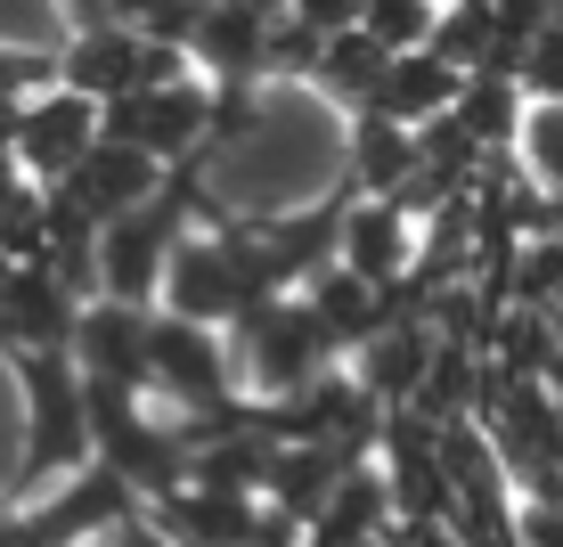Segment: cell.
Returning <instances> with one entry per match:
<instances>
[{"mask_svg": "<svg viewBox=\"0 0 563 547\" xmlns=\"http://www.w3.org/2000/svg\"><path fill=\"white\" fill-rule=\"evenodd\" d=\"M433 25H441V0H367L360 9V33L393 57H417L433 50Z\"/></svg>", "mask_w": 563, "mask_h": 547, "instance_id": "12", "label": "cell"}, {"mask_svg": "<svg viewBox=\"0 0 563 547\" xmlns=\"http://www.w3.org/2000/svg\"><path fill=\"white\" fill-rule=\"evenodd\" d=\"M212 123H221V90H212L197 66L164 74V83H140L131 99L107 107V140L155 155L164 172H180V164H197V155H212Z\"/></svg>", "mask_w": 563, "mask_h": 547, "instance_id": "3", "label": "cell"}, {"mask_svg": "<svg viewBox=\"0 0 563 547\" xmlns=\"http://www.w3.org/2000/svg\"><path fill=\"white\" fill-rule=\"evenodd\" d=\"M164 180H172V172L155 164V155L123 147V140H99V147L82 155V172H74L66 188H49V197H57V205H74L90 229H114L123 212H140V205H147Z\"/></svg>", "mask_w": 563, "mask_h": 547, "instance_id": "7", "label": "cell"}, {"mask_svg": "<svg viewBox=\"0 0 563 547\" xmlns=\"http://www.w3.org/2000/svg\"><path fill=\"white\" fill-rule=\"evenodd\" d=\"M515 83H522L531 107H563V25H548L531 50L515 57Z\"/></svg>", "mask_w": 563, "mask_h": 547, "instance_id": "13", "label": "cell"}, {"mask_svg": "<svg viewBox=\"0 0 563 547\" xmlns=\"http://www.w3.org/2000/svg\"><path fill=\"white\" fill-rule=\"evenodd\" d=\"M147 343H155V310L140 303H82V327H74V368L90 384H123V393H147Z\"/></svg>", "mask_w": 563, "mask_h": 547, "instance_id": "8", "label": "cell"}, {"mask_svg": "<svg viewBox=\"0 0 563 547\" xmlns=\"http://www.w3.org/2000/svg\"><path fill=\"white\" fill-rule=\"evenodd\" d=\"M140 506H147V499L131 491L114 466L90 458L82 474H66L42 506H33V515H16V523H25V547H99L114 523H131Z\"/></svg>", "mask_w": 563, "mask_h": 547, "instance_id": "5", "label": "cell"}, {"mask_svg": "<svg viewBox=\"0 0 563 547\" xmlns=\"http://www.w3.org/2000/svg\"><path fill=\"white\" fill-rule=\"evenodd\" d=\"M515 172L539 188L548 205H563V107H531L515 131Z\"/></svg>", "mask_w": 563, "mask_h": 547, "instance_id": "11", "label": "cell"}, {"mask_svg": "<svg viewBox=\"0 0 563 547\" xmlns=\"http://www.w3.org/2000/svg\"><path fill=\"white\" fill-rule=\"evenodd\" d=\"M384 74H393V50H376L367 33L352 25V33H327L319 42V66H310V90H319L327 107L352 123V114H367L376 107V90H384Z\"/></svg>", "mask_w": 563, "mask_h": 547, "instance_id": "10", "label": "cell"}, {"mask_svg": "<svg viewBox=\"0 0 563 547\" xmlns=\"http://www.w3.org/2000/svg\"><path fill=\"white\" fill-rule=\"evenodd\" d=\"M417 253H424V221L393 197H343V221H335V262L360 270L367 286L400 295L417 278Z\"/></svg>", "mask_w": 563, "mask_h": 547, "instance_id": "6", "label": "cell"}, {"mask_svg": "<svg viewBox=\"0 0 563 547\" xmlns=\"http://www.w3.org/2000/svg\"><path fill=\"white\" fill-rule=\"evenodd\" d=\"M229 351H238V376H245V393H254V401H295V393H310L319 376H335V368H343V351L327 343L319 310H310L302 295L254 303L238 327H229Z\"/></svg>", "mask_w": 563, "mask_h": 547, "instance_id": "2", "label": "cell"}, {"mask_svg": "<svg viewBox=\"0 0 563 547\" xmlns=\"http://www.w3.org/2000/svg\"><path fill=\"white\" fill-rule=\"evenodd\" d=\"M457 99H465V74L441 66L433 50H417V57H393V74H384V90H376L367 114H384V123H400V131H424V123H441V114H457Z\"/></svg>", "mask_w": 563, "mask_h": 547, "instance_id": "9", "label": "cell"}, {"mask_svg": "<svg viewBox=\"0 0 563 547\" xmlns=\"http://www.w3.org/2000/svg\"><path fill=\"white\" fill-rule=\"evenodd\" d=\"M16 393H25V466H16L9 499H33L49 474H82L90 449V376L74 351H16Z\"/></svg>", "mask_w": 563, "mask_h": 547, "instance_id": "1", "label": "cell"}, {"mask_svg": "<svg viewBox=\"0 0 563 547\" xmlns=\"http://www.w3.org/2000/svg\"><path fill=\"white\" fill-rule=\"evenodd\" d=\"M99 140H107V107L82 99V90L49 83V90H33V99H16V172H25L33 188H66Z\"/></svg>", "mask_w": 563, "mask_h": 547, "instance_id": "4", "label": "cell"}, {"mask_svg": "<svg viewBox=\"0 0 563 547\" xmlns=\"http://www.w3.org/2000/svg\"><path fill=\"white\" fill-rule=\"evenodd\" d=\"M441 9H450V0H441Z\"/></svg>", "mask_w": 563, "mask_h": 547, "instance_id": "14", "label": "cell"}]
</instances>
